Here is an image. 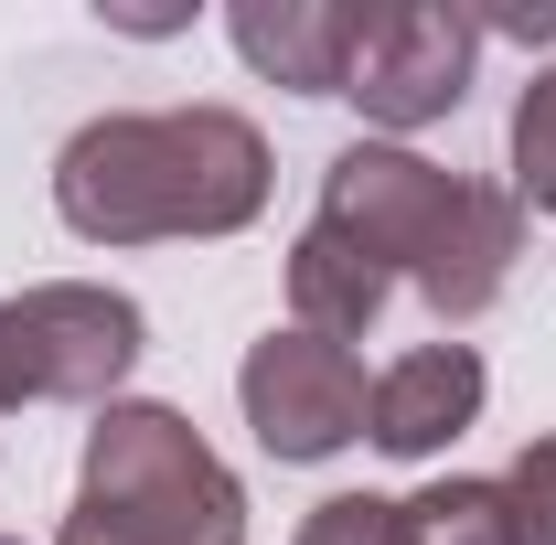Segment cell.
I'll return each mask as SVG.
<instances>
[{
  "label": "cell",
  "instance_id": "cell-1",
  "mask_svg": "<svg viewBox=\"0 0 556 545\" xmlns=\"http://www.w3.org/2000/svg\"><path fill=\"white\" fill-rule=\"evenodd\" d=\"M54 214L86 246H172L247 236L268 214V139L236 107H129L86 118L54 161Z\"/></svg>",
  "mask_w": 556,
  "mask_h": 545
},
{
  "label": "cell",
  "instance_id": "cell-2",
  "mask_svg": "<svg viewBox=\"0 0 556 545\" xmlns=\"http://www.w3.org/2000/svg\"><path fill=\"white\" fill-rule=\"evenodd\" d=\"M311 225L353 236L439 321H482L492 300H503V278H514V257H525V204L492 193V182L439 172V161H417L407 139H353V150H332Z\"/></svg>",
  "mask_w": 556,
  "mask_h": 545
},
{
  "label": "cell",
  "instance_id": "cell-3",
  "mask_svg": "<svg viewBox=\"0 0 556 545\" xmlns=\"http://www.w3.org/2000/svg\"><path fill=\"white\" fill-rule=\"evenodd\" d=\"M54 545H247V481L204 449L182 407L118 396L86 428L75 514Z\"/></svg>",
  "mask_w": 556,
  "mask_h": 545
},
{
  "label": "cell",
  "instance_id": "cell-4",
  "mask_svg": "<svg viewBox=\"0 0 556 545\" xmlns=\"http://www.w3.org/2000/svg\"><path fill=\"white\" fill-rule=\"evenodd\" d=\"M139 353H150V321H139L129 289L43 278V289L0 300V417L11 407H118Z\"/></svg>",
  "mask_w": 556,
  "mask_h": 545
},
{
  "label": "cell",
  "instance_id": "cell-5",
  "mask_svg": "<svg viewBox=\"0 0 556 545\" xmlns=\"http://www.w3.org/2000/svg\"><path fill=\"white\" fill-rule=\"evenodd\" d=\"M236 407L257 428V449L268 460H332L364 439V407H375V385H364V364H353V342H321V332H268L247 342V364H236Z\"/></svg>",
  "mask_w": 556,
  "mask_h": 545
},
{
  "label": "cell",
  "instance_id": "cell-6",
  "mask_svg": "<svg viewBox=\"0 0 556 545\" xmlns=\"http://www.w3.org/2000/svg\"><path fill=\"white\" fill-rule=\"evenodd\" d=\"M471 65H482V22L471 11H450V0H375L343 97L375 129H428V118H450L471 97Z\"/></svg>",
  "mask_w": 556,
  "mask_h": 545
},
{
  "label": "cell",
  "instance_id": "cell-7",
  "mask_svg": "<svg viewBox=\"0 0 556 545\" xmlns=\"http://www.w3.org/2000/svg\"><path fill=\"white\" fill-rule=\"evenodd\" d=\"M482 353L471 342H417L396 353L386 375H375V407H364V439L386 449V460H439L471 417H482Z\"/></svg>",
  "mask_w": 556,
  "mask_h": 545
},
{
  "label": "cell",
  "instance_id": "cell-8",
  "mask_svg": "<svg viewBox=\"0 0 556 545\" xmlns=\"http://www.w3.org/2000/svg\"><path fill=\"white\" fill-rule=\"evenodd\" d=\"M225 33H236V54L268 75V86H289V97H343L364 11L353 0H236Z\"/></svg>",
  "mask_w": 556,
  "mask_h": 545
},
{
  "label": "cell",
  "instance_id": "cell-9",
  "mask_svg": "<svg viewBox=\"0 0 556 545\" xmlns=\"http://www.w3.org/2000/svg\"><path fill=\"white\" fill-rule=\"evenodd\" d=\"M386 300H396V278L375 268L353 236H332V225H300V246H289V321H300V332H321V342H364Z\"/></svg>",
  "mask_w": 556,
  "mask_h": 545
},
{
  "label": "cell",
  "instance_id": "cell-10",
  "mask_svg": "<svg viewBox=\"0 0 556 545\" xmlns=\"http://www.w3.org/2000/svg\"><path fill=\"white\" fill-rule=\"evenodd\" d=\"M407 535L417 545H514V514H503V481H428L407 503Z\"/></svg>",
  "mask_w": 556,
  "mask_h": 545
},
{
  "label": "cell",
  "instance_id": "cell-11",
  "mask_svg": "<svg viewBox=\"0 0 556 545\" xmlns=\"http://www.w3.org/2000/svg\"><path fill=\"white\" fill-rule=\"evenodd\" d=\"M514 204L556 214V65H535V86L514 97Z\"/></svg>",
  "mask_w": 556,
  "mask_h": 545
},
{
  "label": "cell",
  "instance_id": "cell-12",
  "mask_svg": "<svg viewBox=\"0 0 556 545\" xmlns=\"http://www.w3.org/2000/svg\"><path fill=\"white\" fill-rule=\"evenodd\" d=\"M300 545H417V535H407V503H386V492H332V503H311Z\"/></svg>",
  "mask_w": 556,
  "mask_h": 545
},
{
  "label": "cell",
  "instance_id": "cell-13",
  "mask_svg": "<svg viewBox=\"0 0 556 545\" xmlns=\"http://www.w3.org/2000/svg\"><path fill=\"white\" fill-rule=\"evenodd\" d=\"M503 514H514V545H556V439H525V449H514Z\"/></svg>",
  "mask_w": 556,
  "mask_h": 545
},
{
  "label": "cell",
  "instance_id": "cell-14",
  "mask_svg": "<svg viewBox=\"0 0 556 545\" xmlns=\"http://www.w3.org/2000/svg\"><path fill=\"white\" fill-rule=\"evenodd\" d=\"M482 33H503V43H556V0H535V11H471Z\"/></svg>",
  "mask_w": 556,
  "mask_h": 545
},
{
  "label": "cell",
  "instance_id": "cell-15",
  "mask_svg": "<svg viewBox=\"0 0 556 545\" xmlns=\"http://www.w3.org/2000/svg\"><path fill=\"white\" fill-rule=\"evenodd\" d=\"M0 545H11V535H0Z\"/></svg>",
  "mask_w": 556,
  "mask_h": 545
}]
</instances>
